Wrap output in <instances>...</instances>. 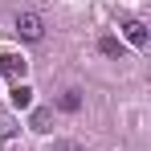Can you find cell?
Returning <instances> with one entry per match:
<instances>
[{"mask_svg":"<svg viewBox=\"0 0 151 151\" xmlns=\"http://www.w3.org/2000/svg\"><path fill=\"white\" fill-rule=\"evenodd\" d=\"M53 151H82V143H74V139H57Z\"/></svg>","mask_w":151,"mask_h":151,"instance_id":"8","label":"cell"},{"mask_svg":"<svg viewBox=\"0 0 151 151\" xmlns=\"http://www.w3.org/2000/svg\"><path fill=\"white\" fill-rule=\"evenodd\" d=\"M17 33H21L25 41H45V21H41L37 12H21V17H17Z\"/></svg>","mask_w":151,"mask_h":151,"instance_id":"1","label":"cell"},{"mask_svg":"<svg viewBox=\"0 0 151 151\" xmlns=\"http://www.w3.org/2000/svg\"><path fill=\"white\" fill-rule=\"evenodd\" d=\"M12 106H17V110H29V106H33V86L21 82V86L12 90Z\"/></svg>","mask_w":151,"mask_h":151,"instance_id":"5","label":"cell"},{"mask_svg":"<svg viewBox=\"0 0 151 151\" xmlns=\"http://www.w3.org/2000/svg\"><path fill=\"white\" fill-rule=\"evenodd\" d=\"M98 49L106 53V57H119V61H123V45H119V37H102Z\"/></svg>","mask_w":151,"mask_h":151,"instance_id":"7","label":"cell"},{"mask_svg":"<svg viewBox=\"0 0 151 151\" xmlns=\"http://www.w3.org/2000/svg\"><path fill=\"white\" fill-rule=\"evenodd\" d=\"M29 127H33L37 135H49V131H53V106H37L33 119H29Z\"/></svg>","mask_w":151,"mask_h":151,"instance_id":"3","label":"cell"},{"mask_svg":"<svg viewBox=\"0 0 151 151\" xmlns=\"http://www.w3.org/2000/svg\"><path fill=\"white\" fill-rule=\"evenodd\" d=\"M123 37L135 45V49H147V41H151V33H147V25L139 21V17H127L123 21Z\"/></svg>","mask_w":151,"mask_h":151,"instance_id":"2","label":"cell"},{"mask_svg":"<svg viewBox=\"0 0 151 151\" xmlns=\"http://www.w3.org/2000/svg\"><path fill=\"white\" fill-rule=\"evenodd\" d=\"M4 74H21L25 78V57H17V53H0V78Z\"/></svg>","mask_w":151,"mask_h":151,"instance_id":"4","label":"cell"},{"mask_svg":"<svg viewBox=\"0 0 151 151\" xmlns=\"http://www.w3.org/2000/svg\"><path fill=\"white\" fill-rule=\"evenodd\" d=\"M57 106H61V110H70V114H74V110H82V94H78V90H65V94H61V98H57Z\"/></svg>","mask_w":151,"mask_h":151,"instance_id":"6","label":"cell"}]
</instances>
